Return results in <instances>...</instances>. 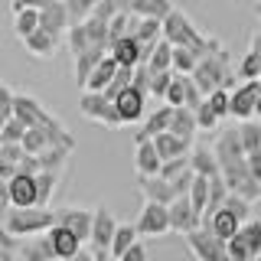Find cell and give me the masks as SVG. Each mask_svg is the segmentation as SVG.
Masks as SVG:
<instances>
[{"mask_svg":"<svg viewBox=\"0 0 261 261\" xmlns=\"http://www.w3.org/2000/svg\"><path fill=\"white\" fill-rule=\"evenodd\" d=\"M111 56L118 59L121 65H127V69H137L141 62H147V53H144V43L130 33V36H121L111 43Z\"/></svg>","mask_w":261,"mask_h":261,"instance_id":"16","label":"cell"},{"mask_svg":"<svg viewBox=\"0 0 261 261\" xmlns=\"http://www.w3.org/2000/svg\"><path fill=\"white\" fill-rule=\"evenodd\" d=\"M206 101H209V108L219 114V118H232V88H216V92H209L206 95Z\"/></svg>","mask_w":261,"mask_h":261,"instance_id":"34","label":"cell"},{"mask_svg":"<svg viewBox=\"0 0 261 261\" xmlns=\"http://www.w3.org/2000/svg\"><path fill=\"white\" fill-rule=\"evenodd\" d=\"M114 261H121V258H114Z\"/></svg>","mask_w":261,"mask_h":261,"instance_id":"59","label":"cell"},{"mask_svg":"<svg viewBox=\"0 0 261 261\" xmlns=\"http://www.w3.org/2000/svg\"><path fill=\"white\" fill-rule=\"evenodd\" d=\"M228 261H255V251L248 248V242L242 239V232L235 239H228Z\"/></svg>","mask_w":261,"mask_h":261,"instance_id":"42","label":"cell"},{"mask_svg":"<svg viewBox=\"0 0 261 261\" xmlns=\"http://www.w3.org/2000/svg\"><path fill=\"white\" fill-rule=\"evenodd\" d=\"M163 36H167L173 46L193 49L199 59H202V56H209V53H219V49L225 46V43H219L216 36H206V33L193 23V16L183 13V10H176V7L163 16Z\"/></svg>","mask_w":261,"mask_h":261,"instance_id":"1","label":"cell"},{"mask_svg":"<svg viewBox=\"0 0 261 261\" xmlns=\"http://www.w3.org/2000/svg\"><path fill=\"white\" fill-rule=\"evenodd\" d=\"M62 170H39L36 173V186H39V206H49L56 196V183H59Z\"/></svg>","mask_w":261,"mask_h":261,"instance_id":"31","label":"cell"},{"mask_svg":"<svg viewBox=\"0 0 261 261\" xmlns=\"http://www.w3.org/2000/svg\"><path fill=\"white\" fill-rule=\"evenodd\" d=\"M251 49L261 56V33H251Z\"/></svg>","mask_w":261,"mask_h":261,"instance_id":"54","label":"cell"},{"mask_svg":"<svg viewBox=\"0 0 261 261\" xmlns=\"http://www.w3.org/2000/svg\"><path fill=\"white\" fill-rule=\"evenodd\" d=\"M39 27L46 33H53V36H65L72 27V16H69V7H65V0H53V4H46L43 10H39Z\"/></svg>","mask_w":261,"mask_h":261,"instance_id":"13","label":"cell"},{"mask_svg":"<svg viewBox=\"0 0 261 261\" xmlns=\"http://www.w3.org/2000/svg\"><path fill=\"white\" fill-rule=\"evenodd\" d=\"M235 69H239V79H242V82H245V79H261V56L255 53V49H248V53L239 59V65H235Z\"/></svg>","mask_w":261,"mask_h":261,"instance_id":"37","label":"cell"},{"mask_svg":"<svg viewBox=\"0 0 261 261\" xmlns=\"http://www.w3.org/2000/svg\"><path fill=\"white\" fill-rule=\"evenodd\" d=\"M13 101H16V92L10 85H4V82H0V114H4L7 121L13 118Z\"/></svg>","mask_w":261,"mask_h":261,"instance_id":"47","label":"cell"},{"mask_svg":"<svg viewBox=\"0 0 261 261\" xmlns=\"http://www.w3.org/2000/svg\"><path fill=\"white\" fill-rule=\"evenodd\" d=\"M65 261H98V255H95V248H92V251H85V248H82V251H75V255H72V258H65Z\"/></svg>","mask_w":261,"mask_h":261,"instance_id":"52","label":"cell"},{"mask_svg":"<svg viewBox=\"0 0 261 261\" xmlns=\"http://www.w3.org/2000/svg\"><path fill=\"white\" fill-rule=\"evenodd\" d=\"M4 222L16 239H30V235H43V232H49V228L56 225V212L49 206H27V209L13 206L7 212Z\"/></svg>","mask_w":261,"mask_h":261,"instance_id":"3","label":"cell"},{"mask_svg":"<svg viewBox=\"0 0 261 261\" xmlns=\"http://www.w3.org/2000/svg\"><path fill=\"white\" fill-rule=\"evenodd\" d=\"M196 65H199V56H196L193 49L173 46V72H179V75H193Z\"/></svg>","mask_w":261,"mask_h":261,"instance_id":"33","label":"cell"},{"mask_svg":"<svg viewBox=\"0 0 261 261\" xmlns=\"http://www.w3.org/2000/svg\"><path fill=\"white\" fill-rule=\"evenodd\" d=\"M23 4H27V7H36V10H43V7L53 4V0H23Z\"/></svg>","mask_w":261,"mask_h":261,"instance_id":"55","label":"cell"},{"mask_svg":"<svg viewBox=\"0 0 261 261\" xmlns=\"http://www.w3.org/2000/svg\"><path fill=\"white\" fill-rule=\"evenodd\" d=\"M153 144H157L160 157L163 160H173V157H183V153L193 150V141H186V137L173 134V130H160L157 137H153Z\"/></svg>","mask_w":261,"mask_h":261,"instance_id":"23","label":"cell"},{"mask_svg":"<svg viewBox=\"0 0 261 261\" xmlns=\"http://www.w3.org/2000/svg\"><path fill=\"white\" fill-rule=\"evenodd\" d=\"M0 147H4V134H0Z\"/></svg>","mask_w":261,"mask_h":261,"instance_id":"58","label":"cell"},{"mask_svg":"<svg viewBox=\"0 0 261 261\" xmlns=\"http://www.w3.org/2000/svg\"><path fill=\"white\" fill-rule=\"evenodd\" d=\"M196 121H199V130H209V134L222 127V118H219V114L209 108V101H202L199 108H196Z\"/></svg>","mask_w":261,"mask_h":261,"instance_id":"40","label":"cell"},{"mask_svg":"<svg viewBox=\"0 0 261 261\" xmlns=\"http://www.w3.org/2000/svg\"><path fill=\"white\" fill-rule=\"evenodd\" d=\"M137 190H141L144 199H153V202H173L176 199V190L167 176H137Z\"/></svg>","mask_w":261,"mask_h":261,"instance_id":"19","label":"cell"},{"mask_svg":"<svg viewBox=\"0 0 261 261\" xmlns=\"http://www.w3.org/2000/svg\"><path fill=\"white\" fill-rule=\"evenodd\" d=\"M56 222L69 225L72 232L79 235L82 242L92 239V222H95V209H85V206H65L56 212Z\"/></svg>","mask_w":261,"mask_h":261,"instance_id":"12","label":"cell"},{"mask_svg":"<svg viewBox=\"0 0 261 261\" xmlns=\"http://www.w3.org/2000/svg\"><path fill=\"white\" fill-rule=\"evenodd\" d=\"M0 134H4V141H23V137H27V124H23V121L13 114V118L0 127Z\"/></svg>","mask_w":261,"mask_h":261,"instance_id":"45","label":"cell"},{"mask_svg":"<svg viewBox=\"0 0 261 261\" xmlns=\"http://www.w3.org/2000/svg\"><path fill=\"white\" fill-rule=\"evenodd\" d=\"M46 239H49V245H53V251H56V258H72L75 251H82V239L75 232H72L69 225H62V222H56L53 228L46 232Z\"/></svg>","mask_w":261,"mask_h":261,"instance_id":"17","label":"cell"},{"mask_svg":"<svg viewBox=\"0 0 261 261\" xmlns=\"http://www.w3.org/2000/svg\"><path fill=\"white\" fill-rule=\"evenodd\" d=\"M101 4V0H65V7H69V16H72V23H82V20H88L92 16V10Z\"/></svg>","mask_w":261,"mask_h":261,"instance_id":"41","label":"cell"},{"mask_svg":"<svg viewBox=\"0 0 261 261\" xmlns=\"http://www.w3.org/2000/svg\"><path fill=\"white\" fill-rule=\"evenodd\" d=\"M190 199L199 212H206V206H209V176L206 173H196L193 186H190Z\"/></svg>","mask_w":261,"mask_h":261,"instance_id":"35","label":"cell"},{"mask_svg":"<svg viewBox=\"0 0 261 261\" xmlns=\"http://www.w3.org/2000/svg\"><path fill=\"white\" fill-rule=\"evenodd\" d=\"M108 53H111V43H92L85 53L72 56V75H75L79 85H85V79L92 75V69H95V65L101 62Z\"/></svg>","mask_w":261,"mask_h":261,"instance_id":"14","label":"cell"},{"mask_svg":"<svg viewBox=\"0 0 261 261\" xmlns=\"http://www.w3.org/2000/svg\"><path fill=\"white\" fill-rule=\"evenodd\" d=\"M39 30V10L36 7H27V10H20V13H13V33H16V39H27L30 33H36Z\"/></svg>","mask_w":261,"mask_h":261,"instance_id":"27","label":"cell"},{"mask_svg":"<svg viewBox=\"0 0 261 261\" xmlns=\"http://www.w3.org/2000/svg\"><path fill=\"white\" fill-rule=\"evenodd\" d=\"M258 92H261V79H245L242 85L232 88V118L235 121H251L255 118Z\"/></svg>","mask_w":261,"mask_h":261,"instance_id":"8","label":"cell"},{"mask_svg":"<svg viewBox=\"0 0 261 261\" xmlns=\"http://www.w3.org/2000/svg\"><path fill=\"white\" fill-rule=\"evenodd\" d=\"M0 157L20 163L23 157H27V147H23V141H4V147H0Z\"/></svg>","mask_w":261,"mask_h":261,"instance_id":"46","label":"cell"},{"mask_svg":"<svg viewBox=\"0 0 261 261\" xmlns=\"http://www.w3.org/2000/svg\"><path fill=\"white\" fill-rule=\"evenodd\" d=\"M242 239L248 242V248L255 251V258H261V219H245L242 222Z\"/></svg>","mask_w":261,"mask_h":261,"instance_id":"38","label":"cell"},{"mask_svg":"<svg viewBox=\"0 0 261 261\" xmlns=\"http://www.w3.org/2000/svg\"><path fill=\"white\" fill-rule=\"evenodd\" d=\"M147 69H150V72H163V69H173V43H170L167 36H163L160 43L153 46L150 59H147Z\"/></svg>","mask_w":261,"mask_h":261,"instance_id":"29","label":"cell"},{"mask_svg":"<svg viewBox=\"0 0 261 261\" xmlns=\"http://www.w3.org/2000/svg\"><path fill=\"white\" fill-rule=\"evenodd\" d=\"M225 206H228V209H235V212H239V219L245 222V219H251V206H255V202L245 199V196H239V193H228Z\"/></svg>","mask_w":261,"mask_h":261,"instance_id":"44","label":"cell"},{"mask_svg":"<svg viewBox=\"0 0 261 261\" xmlns=\"http://www.w3.org/2000/svg\"><path fill=\"white\" fill-rule=\"evenodd\" d=\"M0 261H16V248H0Z\"/></svg>","mask_w":261,"mask_h":261,"instance_id":"53","label":"cell"},{"mask_svg":"<svg viewBox=\"0 0 261 261\" xmlns=\"http://www.w3.org/2000/svg\"><path fill=\"white\" fill-rule=\"evenodd\" d=\"M183 239H186V248L193 251L196 261H228V242L219 239V235L212 232V228H206V225L193 228V232L183 235Z\"/></svg>","mask_w":261,"mask_h":261,"instance_id":"5","label":"cell"},{"mask_svg":"<svg viewBox=\"0 0 261 261\" xmlns=\"http://www.w3.org/2000/svg\"><path fill=\"white\" fill-rule=\"evenodd\" d=\"M23 46H27V53L36 56V59H53L56 49H59V36H53V33H46L39 27L36 33H30V36L23 39Z\"/></svg>","mask_w":261,"mask_h":261,"instance_id":"22","label":"cell"},{"mask_svg":"<svg viewBox=\"0 0 261 261\" xmlns=\"http://www.w3.org/2000/svg\"><path fill=\"white\" fill-rule=\"evenodd\" d=\"M137 232L147 235V239H163V235L173 232V222H170V206L167 202H153V199H144V209L137 216Z\"/></svg>","mask_w":261,"mask_h":261,"instance_id":"6","label":"cell"},{"mask_svg":"<svg viewBox=\"0 0 261 261\" xmlns=\"http://www.w3.org/2000/svg\"><path fill=\"white\" fill-rule=\"evenodd\" d=\"M13 209V199H10V183L0 179V219H7V212Z\"/></svg>","mask_w":261,"mask_h":261,"instance_id":"48","label":"cell"},{"mask_svg":"<svg viewBox=\"0 0 261 261\" xmlns=\"http://www.w3.org/2000/svg\"><path fill=\"white\" fill-rule=\"evenodd\" d=\"M16 173H20V163H13V160H4V157H0V179H7V183H10Z\"/></svg>","mask_w":261,"mask_h":261,"instance_id":"50","label":"cell"},{"mask_svg":"<svg viewBox=\"0 0 261 261\" xmlns=\"http://www.w3.org/2000/svg\"><path fill=\"white\" fill-rule=\"evenodd\" d=\"M170 222H173V232L176 235H190L193 228L202 225V212L193 206L190 193H186V196H176V199L170 202Z\"/></svg>","mask_w":261,"mask_h":261,"instance_id":"9","label":"cell"},{"mask_svg":"<svg viewBox=\"0 0 261 261\" xmlns=\"http://www.w3.org/2000/svg\"><path fill=\"white\" fill-rule=\"evenodd\" d=\"M170 130L179 137H186V141H193L196 134H199V121H196V108L190 105H176L173 111V121H170Z\"/></svg>","mask_w":261,"mask_h":261,"instance_id":"25","label":"cell"},{"mask_svg":"<svg viewBox=\"0 0 261 261\" xmlns=\"http://www.w3.org/2000/svg\"><path fill=\"white\" fill-rule=\"evenodd\" d=\"M10 199H13V206H20V209H27V206H39V186H36V176L33 173H16L10 179Z\"/></svg>","mask_w":261,"mask_h":261,"instance_id":"18","label":"cell"},{"mask_svg":"<svg viewBox=\"0 0 261 261\" xmlns=\"http://www.w3.org/2000/svg\"><path fill=\"white\" fill-rule=\"evenodd\" d=\"M239 130H242V144H245V150H261V124H258V118H251V121H239Z\"/></svg>","mask_w":261,"mask_h":261,"instance_id":"36","label":"cell"},{"mask_svg":"<svg viewBox=\"0 0 261 261\" xmlns=\"http://www.w3.org/2000/svg\"><path fill=\"white\" fill-rule=\"evenodd\" d=\"M176 72L173 69H163V72H150V95L157 98V101H163L170 92V82H173Z\"/></svg>","mask_w":261,"mask_h":261,"instance_id":"39","label":"cell"},{"mask_svg":"<svg viewBox=\"0 0 261 261\" xmlns=\"http://www.w3.org/2000/svg\"><path fill=\"white\" fill-rule=\"evenodd\" d=\"M160 170H163V157H160L157 144H153V137L137 141L134 144V173L137 176H160Z\"/></svg>","mask_w":261,"mask_h":261,"instance_id":"11","label":"cell"},{"mask_svg":"<svg viewBox=\"0 0 261 261\" xmlns=\"http://www.w3.org/2000/svg\"><path fill=\"white\" fill-rule=\"evenodd\" d=\"M79 114L82 118H88V121H95V124H105V127H121L124 121H121V114H118V105L111 101L105 92H82L79 98Z\"/></svg>","mask_w":261,"mask_h":261,"instance_id":"4","label":"cell"},{"mask_svg":"<svg viewBox=\"0 0 261 261\" xmlns=\"http://www.w3.org/2000/svg\"><path fill=\"white\" fill-rule=\"evenodd\" d=\"M114 232H118V219L108 206H95V222H92V248L98 258H108L111 255V242H114Z\"/></svg>","mask_w":261,"mask_h":261,"instance_id":"7","label":"cell"},{"mask_svg":"<svg viewBox=\"0 0 261 261\" xmlns=\"http://www.w3.org/2000/svg\"><path fill=\"white\" fill-rule=\"evenodd\" d=\"M121 261H147V248H144L141 242H134L124 255H121Z\"/></svg>","mask_w":261,"mask_h":261,"instance_id":"49","label":"cell"},{"mask_svg":"<svg viewBox=\"0 0 261 261\" xmlns=\"http://www.w3.org/2000/svg\"><path fill=\"white\" fill-rule=\"evenodd\" d=\"M255 118L261 121V92H258V108H255Z\"/></svg>","mask_w":261,"mask_h":261,"instance_id":"56","label":"cell"},{"mask_svg":"<svg viewBox=\"0 0 261 261\" xmlns=\"http://www.w3.org/2000/svg\"><path fill=\"white\" fill-rule=\"evenodd\" d=\"M190 157H193V170H196V173H206V176L222 173V167H219V157H216V150H212L209 144H196Z\"/></svg>","mask_w":261,"mask_h":261,"instance_id":"26","label":"cell"},{"mask_svg":"<svg viewBox=\"0 0 261 261\" xmlns=\"http://www.w3.org/2000/svg\"><path fill=\"white\" fill-rule=\"evenodd\" d=\"M137 225L134 222H118V232H114V242H111V258H121L130 245L137 242Z\"/></svg>","mask_w":261,"mask_h":261,"instance_id":"28","label":"cell"},{"mask_svg":"<svg viewBox=\"0 0 261 261\" xmlns=\"http://www.w3.org/2000/svg\"><path fill=\"white\" fill-rule=\"evenodd\" d=\"M118 69H121V62L108 53V56H105V59L92 69V75L85 79V85H82V88H88V92H105V88L111 85V79L118 75Z\"/></svg>","mask_w":261,"mask_h":261,"instance_id":"21","label":"cell"},{"mask_svg":"<svg viewBox=\"0 0 261 261\" xmlns=\"http://www.w3.org/2000/svg\"><path fill=\"white\" fill-rule=\"evenodd\" d=\"M202 225L206 228H212V232L219 235V239H235V235L242 232V219H239V212L235 209H228V206H222V209H216L212 216H206L202 219Z\"/></svg>","mask_w":261,"mask_h":261,"instance_id":"15","label":"cell"},{"mask_svg":"<svg viewBox=\"0 0 261 261\" xmlns=\"http://www.w3.org/2000/svg\"><path fill=\"white\" fill-rule=\"evenodd\" d=\"M196 85L202 88V95L216 92V88H235V79H239V69H232V59H228V49L222 46L219 53L202 56L199 65L193 72Z\"/></svg>","mask_w":261,"mask_h":261,"instance_id":"2","label":"cell"},{"mask_svg":"<svg viewBox=\"0 0 261 261\" xmlns=\"http://www.w3.org/2000/svg\"><path fill=\"white\" fill-rule=\"evenodd\" d=\"M173 111H176V105H170V101H163L157 105V111L150 114V118L144 121V127L134 134V144L137 141H147V137H157L160 130H170V121H173Z\"/></svg>","mask_w":261,"mask_h":261,"instance_id":"20","label":"cell"},{"mask_svg":"<svg viewBox=\"0 0 261 261\" xmlns=\"http://www.w3.org/2000/svg\"><path fill=\"white\" fill-rule=\"evenodd\" d=\"M23 147L27 153H43L53 147V137H49V127H27V137H23Z\"/></svg>","mask_w":261,"mask_h":261,"instance_id":"32","label":"cell"},{"mask_svg":"<svg viewBox=\"0 0 261 261\" xmlns=\"http://www.w3.org/2000/svg\"><path fill=\"white\" fill-rule=\"evenodd\" d=\"M20 258H23V261H53L56 251H53V245H49L46 232L23 239V242H20Z\"/></svg>","mask_w":261,"mask_h":261,"instance_id":"24","label":"cell"},{"mask_svg":"<svg viewBox=\"0 0 261 261\" xmlns=\"http://www.w3.org/2000/svg\"><path fill=\"white\" fill-rule=\"evenodd\" d=\"M245 160H248V170L255 173V179H261V150H248Z\"/></svg>","mask_w":261,"mask_h":261,"instance_id":"51","label":"cell"},{"mask_svg":"<svg viewBox=\"0 0 261 261\" xmlns=\"http://www.w3.org/2000/svg\"><path fill=\"white\" fill-rule=\"evenodd\" d=\"M255 16L261 20V0H255Z\"/></svg>","mask_w":261,"mask_h":261,"instance_id":"57","label":"cell"},{"mask_svg":"<svg viewBox=\"0 0 261 261\" xmlns=\"http://www.w3.org/2000/svg\"><path fill=\"white\" fill-rule=\"evenodd\" d=\"M163 101H170V105H186V75H173V82H170V92Z\"/></svg>","mask_w":261,"mask_h":261,"instance_id":"43","label":"cell"},{"mask_svg":"<svg viewBox=\"0 0 261 261\" xmlns=\"http://www.w3.org/2000/svg\"><path fill=\"white\" fill-rule=\"evenodd\" d=\"M173 10V0H130V13L137 16H167Z\"/></svg>","mask_w":261,"mask_h":261,"instance_id":"30","label":"cell"},{"mask_svg":"<svg viewBox=\"0 0 261 261\" xmlns=\"http://www.w3.org/2000/svg\"><path fill=\"white\" fill-rule=\"evenodd\" d=\"M114 105H118V114L124 124H137V121H144L147 114V92L137 85H127L124 92L114 98Z\"/></svg>","mask_w":261,"mask_h":261,"instance_id":"10","label":"cell"}]
</instances>
